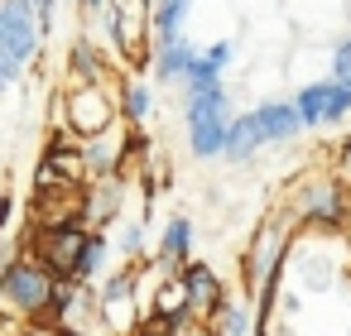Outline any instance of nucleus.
Wrapping results in <instances>:
<instances>
[{
    "label": "nucleus",
    "instance_id": "obj_1",
    "mask_svg": "<svg viewBox=\"0 0 351 336\" xmlns=\"http://www.w3.org/2000/svg\"><path fill=\"white\" fill-rule=\"evenodd\" d=\"M58 120H63L77 140H97V135H106V130L116 125V101H111V92H106L101 82H82V87H73V92L63 96Z\"/></svg>",
    "mask_w": 351,
    "mask_h": 336
},
{
    "label": "nucleus",
    "instance_id": "obj_2",
    "mask_svg": "<svg viewBox=\"0 0 351 336\" xmlns=\"http://www.w3.org/2000/svg\"><path fill=\"white\" fill-rule=\"evenodd\" d=\"M53 293H58V279L39 259H15L10 269H0V298L15 302L20 312H34L39 317L53 302Z\"/></svg>",
    "mask_w": 351,
    "mask_h": 336
},
{
    "label": "nucleus",
    "instance_id": "obj_3",
    "mask_svg": "<svg viewBox=\"0 0 351 336\" xmlns=\"http://www.w3.org/2000/svg\"><path fill=\"white\" fill-rule=\"evenodd\" d=\"M34 44H39V29H34L29 0H5V5H0V58L15 68L34 53Z\"/></svg>",
    "mask_w": 351,
    "mask_h": 336
},
{
    "label": "nucleus",
    "instance_id": "obj_4",
    "mask_svg": "<svg viewBox=\"0 0 351 336\" xmlns=\"http://www.w3.org/2000/svg\"><path fill=\"white\" fill-rule=\"evenodd\" d=\"M178 279H183V288H188V312H193V317L207 322V317L226 302V293H221V283H217V274H212L207 264H183Z\"/></svg>",
    "mask_w": 351,
    "mask_h": 336
},
{
    "label": "nucleus",
    "instance_id": "obj_5",
    "mask_svg": "<svg viewBox=\"0 0 351 336\" xmlns=\"http://www.w3.org/2000/svg\"><path fill=\"white\" fill-rule=\"evenodd\" d=\"M279 255H284V231L279 226H265L260 235H255V250L245 255V269H250V283H269V274H274V264H279Z\"/></svg>",
    "mask_w": 351,
    "mask_h": 336
},
{
    "label": "nucleus",
    "instance_id": "obj_6",
    "mask_svg": "<svg viewBox=\"0 0 351 336\" xmlns=\"http://www.w3.org/2000/svg\"><path fill=\"white\" fill-rule=\"evenodd\" d=\"M298 207H303V216H308V221H341V211H346V202H341V188H337V183H308V188H303V197H298Z\"/></svg>",
    "mask_w": 351,
    "mask_h": 336
},
{
    "label": "nucleus",
    "instance_id": "obj_7",
    "mask_svg": "<svg viewBox=\"0 0 351 336\" xmlns=\"http://www.w3.org/2000/svg\"><path fill=\"white\" fill-rule=\"evenodd\" d=\"M130 307H135V274H116L106 283V293H101V317L111 326H121L130 317Z\"/></svg>",
    "mask_w": 351,
    "mask_h": 336
},
{
    "label": "nucleus",
    "instance_id": "obj_8",
    "mask_svg": "<svg viewBox=\"0 0 351 336\" xmlns=\"http://www.w3.org/2000/svg\"><path fill=\"white\" fill-rule=\"evenodd\" d=\"M255 120V130H260V140H284V135H293L303 120H298V106H265L260 116H250Z\"/></svg>",
    "mask_w": 351,
    "mask_h": 336
},
{
    "label": "nucleus",
    "instance_id": "obj_9",
    "mask_svg": "<svg viewBox=\"0 0 351 336\" xmlns=\"http://www.w3.org/2000/svg\"><path fill=\"white\" fill-rule=\"evenodd\" d=\"M145 111H149V87L145 82H121V120H145Z\"/></svg>",
    "mask_w": 351,
    "mask_h": 336
},
{
    "label": "nucleus",
    "instance_id": "obj_10",
    "mask_svg": "<svg viewBox=\"0 0 351 336\" xmlns=\"http://www.w3.org/2000/svg\"><path fill=\"white\" fill-rule=\"evenodd\" d=\"M327 87H332V82H313V87H308V92L293 101L303 125H313V120H327Z\"/></svg>",
    "mask_w": 351,
    "mask_h": 336
},
{
    "label": "nucleus",
    "instance_id": "obj_11",
    "mask_svg": "<svg viewBox=\"0 0 351 336\" xmlns=\"http://www.w3.org/2000/svg\"><path fill=\"white\" fill-rule=\"evenodd\" d=\"M101 259H106V240H101V235H87L82 259H77V283H82V279H92V274L101 269Z\"/></svg>",
    "mask_w": 351,
    "mask_h": 336
},
{
    "label": "nucleus",
    "instance_id": "obj_12",
    "mask_svg": "<svg viewBox=\"0 0 351 336\" xmlns=\"http://www.w3.org/2000/svg\"><path fill=\"white\" fill-rule=\"evenodd\" d=\"M159 255H164L169 264L188 255V221H173V226H169V235H164V250H159Z\"/></svg>",
    "mask_w": 351,
    "mask_h": 336
},
{
    "label": "nucleus",
    "instance_id": "obj_13",
    "mask_svg": "<svg viewBox=\"0 0 351 336\" xmlns=\"http://www.w3.org/2000/svg\"><path fill=\"white\" fill-rule=\"evenodd\" d=\"M337 82H346V87H351V44H341V49H337Z\"/></svg>",
    "mask_w": 351,
    "mask_h": 336
},
{
    "label": "nucleus",
    "instance_id": "obj_14",
    "mask_svg": "<svg viewBox=\"0 0 351 336\" xmlns=\"http://www.w3.org/2000/svg\"><path fill=\"white\" fill-rule=\"evenodd\" d=\"M341 168H346V173H351V140H346V144H341Z\"/></svg>",
    "mask_w": 351,
    "mask_h": 336
},
{
    "label": "nucleus",
    "instance_id": "obj_15",
    "mask_svg": "<svg viewBox=\"0 0 351 336\" xmlns=\"http://www.w3.org/2000/svg\"><path fill=\"white\" fill-rule=\"evenodd\" d=\"M5 216H10V197H5V192H0V221H5Z\"/></svg>",
    "mask_w": 351,
    "mask_h": 336
},
{
    "label": "nucleus",
    "instance_id": "obj_16",
    "mask_svg": "<svg viewBox=\"0 0 351 336\" xmlns=\"http://www.w3.org/2000/svg\"><path fill=\"white\" fill-rule=\"evenodd\" d=\"M5 73H10V63H5V58H0V82H5Z\"/></svg>",
    "mask_w": 351,
    "mask_h": 336
}]
</instances>
